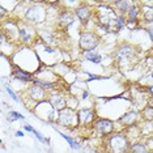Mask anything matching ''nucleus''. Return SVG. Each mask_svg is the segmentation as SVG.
Masks as SVG:
<instances>
[{"instance_id":"obj_5","label":"nucleus","mask_w":153,"mask_h":153,"mask_svg":"<svg viewBox=\"0 0 153 153\" xmlns=\"http://www.w3.org/2000/svg\"><path fill=\"white\" fill-rule=\"evenodd\" d=\"M93 119V111L90 109H84L79 113V122L81 124H85L86 122Z\"/></svg>"},{"instance_id":"obj_19","label":"nucleus","mask_w":153,"mask_h":153,"mask_svg":"<svg viewBox=\"0 0 153 153\" xmlns=\"http://www.w3.org/2000/svg\"><path fill=\"white\" fill-rule=\"evenodd\" d=\"M8 119L13 122V120H16V119H24V117L21 115V114H19V113H16V111H11L9 113V115H8Z\"/></svg>"},{"instance_id":"obj_24","label":"nucleus","mask_w":153,"mask_h":153,"mask_svg":"<svg viewBox=\"0 0 153 153\" xmlns=\"http://www.w3.org/2000/svg\"><path fill=\"white\" fill-rule=\"evenodd\" d=\"M148 33H149V36H151V38H152V41H153V26L148 29Z\"/></svg>"},{"instance_id":"obj_17","label":"nucleus","mask_w":153,"mask_h":153,"mask_svg":"<svg viewBox=\"0 0 153 153\" xmlns=\"http://www.w3.org/2000/svg\"><path fill=\"white\" fill-rule=\"evenodd\" d=\"M144 16H145V19H147V21L153 22V8H145Z\"/></svg>"},{"instance_id":"obj_22","label":"nucleus","mask_w":153,"mask_h":153,"mask_svg":"<svg viewBox=\"0 0 153 153\" xmlns=\"http://www.w3.org/2000/svg\"><path fill=\"white\" fill-rule=\"evenodd\" d=\"M34 82H36L37 85H42V86H45V88H51L53 86V84L51 82H45V81H41V80H34Z\"/></svg>"},{"instance_id":"obj_20","label":"nucleus","mask_w":153,"mask_h":153,"mask_svg":"<svg viewBox=\"0 0 153 153\" xmlns=\"http://www.w3.org/2000/svg\"><path fill=\"white\" fill-rule=\"evenodd\" d=\"M132 151L135 153H147V149H145L144 145H140V144H136L132 147Z\"/></svg>"},{"instance_id":"obj_3","label":"nucleus","mask_w":153,"mask_h":153,"mask_svg":"<svg viewBox=\"0 0 153 153\" xmlns=\"http://www.w3.org/2000/svg\"><path fill=\"white\" fill-rule=\"evenodd\" d=\"M96 130L102 135L110 134V132L113 131V123L107 119H100L96 122Z\"/></svg>"},{"instance_id":"obj_15","label":"nucleus","mask_w":153,"mask_h":153,"mask_svg":"<svg viewBox=\"0 0 153 153\" xmlns=\"http://www.w3.org/2000/svg\"><path fill=\"white\" fill-rule=\"evenodd\" d=\"M15 75H16V77H17V79L24 80V81H30V80H32V76L27 75V74H25L24 71H17V72H15Z\"/></svg>"},{"instance_id":"obj_9","label":"nucleus","mask_w":153,"mask_h":153,"mask_svg":"<svg viewBox=\"0 0 153 153\" xmlns=\"http://www.w3.org/2000/svg\"><path fill=\"white\" fill-rule=\"evenodd\" d=\"M51 103L54 105V107H58V109L64 107V100L62 98V96H53L51 97Z\"/></svg>"},{"instance_id":"obj_11","label":"nucleus","mask_w":153,"mask_h":153,"mask_svg":"<svg viewBox=\"0 0 153 153\" xmlns=\"http://www.w3.org/2000/svg\"><path fill=\"white\" fill-rule=\"evenodd\" d=\"M58 132H59V131H58ZM59 135H60V136L63 137V139H65V140L68 141V144L71 145V147L74 148V149H80V145H79V143H77V141H75V140H74V139H72V137H69V136H67V135L62 134V132H59Z\"/></svg>"},{"instance_id":"obj_16","label":"nucleus","mask_w":153,"mask_h":153,"mask_svg":"<svg viewBox=\"0 0 153 153\" xmlns=\"http://www.w3.org/2000/svg\"><path fill=\"white\" fill-rule=\"evenodd\" d=\"M115 5L120 9V11H130V8H128V7H130V3L128 1H117Z\"/></svg>"},{"instance_id":"obj_2","label":"nucleus","mask_w":153,"mask_h":153,"mask_svg":"<svg viewBox=\"0 0 153 153\" xmlns=\"http://www.w3.org/2000/svg\"><path fill=\"white\" fill-rule=\"evenodd\" d=\"M110 145L114 153H122L127 147V140L123 135H114L110 140Z\"/></svg>"},{"instance_id":"obj_21","label":"nucleus","mask_w":153,"mask_h":153,"mask_svg":"<svg viewBox=\"0 0 153 153\" xmlns=\"http://www.w3.org/2000/svg\"><path fill=\"white\" fill-rule=\"evenodd\" d=\"M137 16V9L136 7H132V8H130V20L131 21H134V19Z\"/></svg>"},{"instance_id":"obj_1","label":"nucleus","mask_w":153,"mask_h":153,"mask_svg":"<svg viewBox=\"0 0 153 153\" xmlns=\"http://www.w3.org/2000/svg\"><path fill=\"white\" fill-rule=\"evenodd\" d=\"M97 45H98V37L96 34H92V33H85L82 34L81 38H80V46L81 48L88 51H92Z\"/></svg>"},{"instance_id":"obj_14","label":"nucleus","mask_w":153,"mask_h":153,"mask_svg":"<svg viewBox=\"0 0 153 153\" xmlns=\"http://www.w3.org/2000/svg\"><path fill=\"white\" fill-rule=\"evenodd\" d=\"M25 130H26V131H30V132H33V134H34V135H36V136H37V139H38V140H41V141H43V143H48V140H47V139H45V137L42 136V135H41V134H39V132H38V131H36V130H34L33 127H30V126H25Z\"/></svg>"},{"instance_id":"obj_18","label":"nucleus","mask_w":153,"mask_h":153,"mask_svg":"<svg viewBox=\"0 0 153 153\" xmlns=\"http://www.w3.org/2000/svg\"><path fill=\"white\" fill-rule=\"evenodd\" d=\"M45 96V93H43V90L42 89H39V88H33L32 89V97H34V98H38V97H42Z\"/></svg>"},{"instance_id":"obj_12","label":"nucleus","mask_w":153,"mask_h":153,"mask_svg":"<svg viewBox=\"0 0 153 153\" xmlns=\"http://www.w3.org/2000/svg\"><path fill=\"white\" fill-rule=\"evenodd\" d=\"M132 54V50H131V47H122L120 50H118V53H117V56L118 58H126L128 56V55H131Z\"/></svg>"},{"instance_id":"obj_23","label":"nucleus","mask_w":153,"mask_h":153,"mask_svg":"<svg viewBox=\"0 0 153 153\" xmlns=\"http://www.w3.org/2000/svg\"><path fill=\"white\" fill-rule=\"evenodd\" d=\"M7 92L9 93V96H11V97H12V98L15 100V101H19V98H17V96L15 94V93H13V90H12L11 88H9V86H7Z\"/></svg>"},{"instance_id":"obj_27","label":"nucleus","mask_w":153,"mask_h":153,"mask_svg":"<svg viewBox=\"0 0 153 153\" xmlns=\"http://www.w3.org/2000/svg\"><path fill=\"white\" fill-rule=\"evenodd\" d=\"M149 90H151V93L153 94V86H151V89H149Z\"/></svg>"},{"instance_id":"obj_8","label":"nucleus","mask_w":153,"mask_h":153,"mask_svg":"<svg viewBox=\"0 0 153 153\" xmlns=\"http://www.w3.org/2000/svg\"><path fill=\"white\" fill-rule=\"evenodd\" d=\"M59 20H60L62 25L67 26V25H69V24L74 22V15H71V13H68V12L62 13L60 17H59Z\"/></svg>"},{"instance_id":"obj_4","label":"nucleus","mask_w":153,"mask_h":153,"mask_svg":"<svg viewBox=\"0 0 153 153\" xmlns=\"http://www.w3.org/2000/svg\"><path fill=\"white\" fill-rule=\"evenodd\" d=\"M74 119H75V115L71 110L65 109L63 111H60V115H59V122L64 126H69V124H74Z\"/></svg>"},{"instance_id":"obj_7","label":"nucleus","mask_w":153,"mask_h":153,"mask_svg":"<svg viewBox=\"0 0 153 153\" xmlns=\"http://www.w3.org/2000/svg\"><path fill=\"white\" fill-rule=\"evenodd\" d=\"M39 8H29V11L26 13V17L29 20H33V21H39Z\"/></svg>"},{"instance_id":"obj_25","label":"nucleus","mask_w":153,"mask_h":153,"mask_svg":"<svg viewBox=\"0 0 153 153\" xmlns=\"http://www.w3.org/2000/svg\"><path fill=\"white\" fill-rule=\"evenodd\" d=\"M16 136H24V132H21V131H17V132H16Z\"/></svg>"},{"instance_id":"obj_6","label":"nucleus","mask_w":153,"mask_h":153,"mask_svg":"<svg viewBox=\"0 0 153 153\" xmlns=\"http://www.w3.org/2000/svg\"><path fill=\"white\" fill-rule=\"evenodd\" d=\"M85 58L88 59L89 62H93V63H96V64H100L101 60H102V56H101V55L94 50L88 51V53L85 54Z\"/></svg>"},{"instance_id":"obj_10","label":"nucleus","mask_w":153,"mask_h":153,"mask_svg":"<svg viewBox=\"0 0 153 153\" xmlns=\"http://www.w3.org/2000/svg\"><path fill=\"white\" fill-rule=\"evenodd\" d=\"M77 16L81 19V21H86V20L89 19V16H90V12H89L88 8L82 7V8H79L77 9Z\"/></svg>"},{"instance_id":"obj_26","label":"nucleus","mask_w":153,"mask_h":153,"mask_svg":"<svg viewBox=\"0 0 153 153\" xmlns=\"http://www.w3.org/2000/svg\"><path fill=\"white\" fill-rule=\"evenodd\" d=\"M86 97H88V93H84V94H82V98H84V100H85V98H86Z\"/></svg>"},{"instance_id":"obj_28","label":"nucleus","mask_w":153,"mask_h":153,"mask_svg":"<svg viewBox=\"0 0 153 153\" xmlns=\"http://www.w3.org/2000/svg\"><path fill=\"white\" fill-rule=\"evenodd\" d=\"M152 77H153V75H152Z\"/></svg>"},{"instance_id":"obj_13","label":"nucleus","mask_w":153,"mask_h":153,"mask_svg":"<svg viewBox=\"0 0 153 153\" xmlns=\"http://www.w3.org/2000/svg\"><path fill=\"white\" fill-rule=\"evenodd\" d=\"M135 119H136V113H128V114H126L124 117H122L120 120L124 122L126 124H131Z\"/></svg>"}]
</instances>
